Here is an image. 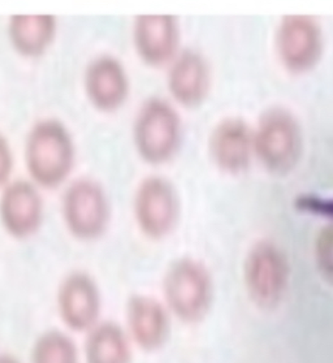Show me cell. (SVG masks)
Segmentation results:
<instances>
[{"label": "cell", "instance_id": "19", "mask_svg": "<svg viewBox=\"0 0 333 363\" xmlns=\"http://www.w3.org/2000/svg\"><path fill=\"white\" fill-rule=\"evenodd\" d=\"M331 247H332L331 228L325 227L320 230L317 236V261L320 269L324 271L327 279L331 277Z\"/></svg>", "mask_w": 333, "mask_h": 363}, {"label": "cell", "instance_id": "9", "mask_svg": "<svg viewBox=\"0 0 333 363\" xmlns=\"http://www.w3.org/2000/svg\"><path fill=\"white\" fill-rule=\"evenodd\" d=\"M43 199L40 188L30 180L9 182L0 194V221L9 236L29 238L43 221Z\"/></svg>", "mask_w": 333, "mask_h": 363}, {"label": "cell", "instance_id": "7", "mask_svg": "<svg viewBox=\"0 0 333 363\" xmlns=\"http://www.w3.org/2000/svg\"><path fill=\"white\" fill-rule=\"evenodd\" d=\"M180 216V201L174 184L160 176L143 179L135 194V218L151 240L169 236Z\"/></svg>", "mask_w": 333, "mask_h": 363}, {"label": "cell", "instance_id": "5", "mask_svg": "<svg viewBox=\"0 0 333 363\" xmlns=\"http://www.w3.org/2000/svg\"><path fill=\"white\" fill-rule=\"evenodd\" d=\"M183 135L181 118L175 107L162 98L145 102L135 121V149L150 164H163L174 158Z\"/></svg>", "mask_w": 333, "mask_h": 363}, {"label": "cell", "instance_id": "4", "mask_svg": "<svg viewBox=\"0 0 333 363\" xmlns=\"http://www.w3.org/2000/svg\"><path fill=\"white\" fill-rule=\"evenodd\" d=\"M253 143L255 155L270 172L288 174L301 157L300 123L290 111L281 107L270 108L253 130Z\"/></svg>", "mask_w": 333, "mask_h": 363}, {"label": "cell", "instance_id": "21", "mask_svg": "<svg viewBox=\"0 0 333 363\" xmlns=\"http://www.w3.org/2000/svg\"><path fill=\"white\" fill-rule=\"evenodd\" d=\"M0 363H20L16 358L11 357V355H0Z\"/></svg>", "mask_w": 333, "mask_h": 363}, {"label": "cell", "instance_id": "6", "mask_svg": "<svg viewBox=\"0 0 333 363\" xmlns=\"http://www.w3.org/2000/svg\"><path fill=\"white\" fill-rule=\"evenodd\" d=\"M63 218L71 235L93 241L103 235L110 223L111 208L102 185L91 179L72 182L63 196Z\"/></svg>", "mask_w": 333, "mask_h": 363}, {"label": "cell", "instance_id": "1", "mask_svg": "<svg viewBox=\"0 0 333 363\" xmlns=\"http://www.w3.org/2000/svg\"><path fill=\"white\" fill-rule=\"evenodd\" d=\"M74 157L73 138L62 121L45 118L33 125L25 143V164L38 188L60 186L71 174Z\"/></svg>", "mask_w": 333, "mask_h": 363}, {"label": "cell", "instance_id": "20", "mask_svg": "<svg viewBox=\"0 0 333 363\" xmlns=\"http://www.w3.org/2000/svg\"><path fill=\"white\" fill-rule=\"evenodd\" d=\"M13 166H15V158H13L11 145L9 140L0 133V190L11 182Z\"/></svg>", "mask_w": 333, "mask_h": 363}, {"label": "cell", "instance_id": "3", "mask_svg": "<svg viewBox=\"0 0 333 363\" xmlns=\"http://www.w3.org/2000/svg\"><path fill=\"white\" fill-rule=\"evenodd\" d=\"M290 266L286 253L270 240H259L244 262V283L249 298L263 310H272L286 298Z\"/></svg>", "mask_w": 333, "mask_h": 363}, {"label": "cell", "instance_id": "11", "mask_svg": "<svg viewBox=\"0 0 333 363\" xmlns=\"http://www.w3.org/2000/svg\"><path fill=\"white\" fill-rule=\"evenodd\" d=\"M133 40L143 63L163 67L179 54V23L171 15H141L135 18Z\"/></svg>", "mask_w": 333, "mask_h": 363}, {"label": "cell", "instance_id": "18", "mask_svg": "<svg viewBox=\"0 0 333 363\" xmlns=\"http://www.w3.org/2000/svg\"><path fill=\"white\" fill-rule=\"evenodd\" d=\"M32 363H79V352L68 335L46 332L34 344Z\"/></svg>", "mask_w": 333, "mask_h": 363}, {"label": "cell", "instance_id": "2", "mask_svg": "<svg viewBox=\"0 0 333 363\" xmlns=\"http://www.w3.org/2000/svg\"><path fill=\"white\" fill-rule=\"evenodd\" d=\"M163 292L169 313L184 323H198L211 308L214 283L202 262L183 258L166 269Z\"/></svg>", "mask_w": 333, "mask_h": 363}, {"label": "cell", "instance_id": "10", "mask_svg": "<svg viewBox=\"0 0 333 363\" xmlns=\"http://www.w3.org/2000/svg\"><path fill=\"white\" fill-rule=\"evenodd\" d=\"M57 308L64 324L73 331H90L99 323L101 292L94 279L85 272H72L57 291Z\"/></svg>", "mask_w": 333, "mask_h": 363}, {"label": "cell", "instance_id": "16", "mask_svg": "<svg viewBox=\"0 0 333 363\" xmlns=\"http://www.w3.org/2000/svg\"><path fill=\"white\" fill-rule=\"evenodd\" d=\"M9 40L18 55H43L55 40L57 21L52 15H13L9 21Z\"/></svg>", "mask_w": 333, "mask_h": 363}, {"label": "cell", "instance_id": "15", "mask_svg": "<svg viewBox=\"0 0 333 363\" xmlns=\"http://www.w3.org/2000/svg\"><path fill=\"white\" fill-rule=\"evenodd\" d=\"M210 85V67L197 51L185 50L171 62L168 89L179 104L191 108L197 107L206 99Z\"/></svg>", "mask_w": 333, "mask_h": 363}, {"label": "cell", "instance_id": "13", "mask_svg": "<svg viewBox=\"0 0 333 363\" xmlns=\"http://www.w3.org/2000/svg\"><path fill=\"white\" fill-rule=\"evenodd\" d=\"M128 336L145 352L163 347L169 335V311L166 305L150 296L137 294L128 301Z\"/></svg>", "mask_w": 333, "mask_h": 363}, {"label": "cell", "instance_id": "8", "mask_svg": "<svg viewBox=\"0 0 333 363\" xmlns=\"http://www.w3.org/2000/svg\"><path fill=\"white\" fill-rule=\"evenodd\" d=\"M278 59L292 73L312 69L323 54V33L314 17L288 15L276 33Z\"/></svg>", "mask_w": 333, "mask_h": 363}, {"label": "cell", "instance_id": "12", "mask_svg": "<svg viewBox=\"0 0 333 363\" xmlns=\"http://www.w3.org/2000/svg\"><path fill=\"white\" fill-rule=\"evenodd\" d=\"M210 154L215 164L224 172H244L254 155L253 129L242 118H224L211 133Z\"/></svg>", "mask_w": 333, "mask_h": 363}, {"label": "cell", "instance_id": "14", "mask_svg": "<svg viewBox=\"0 0 333 363\" xmlns=\"http://www.w3.org/2000/svg\"><path fill=\"white\" fill-rule=\"evenodd\" d=\"M84 84L89 101L103 112L120 108L129 94L127 69L113 56H98L89 64Z\"/></svg>", "mask_w": 333, "mask_h": 363}, {"label": "cell", "instance_id": "17", "mask_svg": "<svg viewBox=\"0 0 333 363\" xmlns=\"http://www.w3.org/2000/svg\"><path fill=\"white\" fill-rule=\"evenodd\" d=\"M86 363H132V344L119 324L96 323L85 344Z\"/></svg>", "mask_w": 333, "mask_h": 363}]
</instances>
